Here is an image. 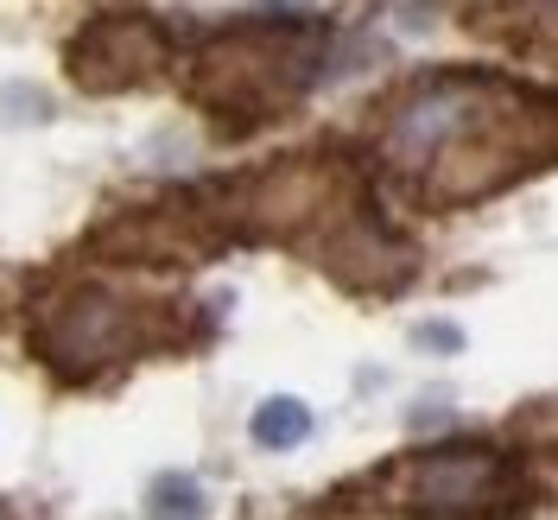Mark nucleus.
I'll return each mask as SVG.
<instances>
[{
    "instance_id": "f257e3e1",
    "label": "nucleus",
    "mask_w": 558,
    "mask_h": 520,
    "mask_svg": "<svg viewBox=\"0 0 558 520\" xmlns=\"http://www.w3.org/2000/svg\"><path fill=\"white\" fill-rule=\"evenodd\" d=\"M483 108H488L483 83H438V89H425V96H413L400 108V121L387 134V159L400 172H432V159L470 134Z\"/></svg>"
},
{
    "instance_id": "f03ea898",
    "label": "nucleus",
    "mask_w": 558,
    "mask_h": 520,
    "mask_svg": "<svg viewBox=\"0 0 558 520\" xmlns=\"http://www.w3.org/2000/svg\"><path fill=\"white\" fill-rule=\"evenodd\" d=\"M495 470L501 463L488 451H425L413 463V501L418 508H476Z\"/></svg>"
},
{
    "instance_id": "7ed1b4c3",
    "label": "nucleus",
    "mask_w": 558,
    "mask_h": 520,
    "mask_svg": "<svg viewBox=\"0 0 558 520\" xmlns=\"http://www.w3.org/2000/svg\"><path fill=\"white\" fill-rule=\"evenodd\" d=\"M254 438L267 445V451H292L299 438H312V407H299V400H260L254 407Z\"/></svg>"
},
{
    "instance_id": "20e7f679",
    "label": "nucleus",
    "mask_w": 558,
    "mask_h": 520,
    "mask_svg": "<svg viewBox=\"0 0 558 520\" xmlns=\"http://www.w3.org/2000/svg\"><path fill=\"white\" fill-rule=\"evenodd\" d=\"M153 508H166V515H197V508H204V495H197L191 476H166V483L153 488Z\"/></svg>"
},
{
    "instance_id": "39448f33",
    "label": "nucleus",
    "mask_w": 558,
    "mask_h": 520,
    "mask_svg": "<svg viewBox=\"0 0 558 520\" xmlns=\"http://www.w3.org/2000/svg\"><path fill=\"white\" fill-rule=\"evenodd\" d=\"M418 343L432 349V355H457V349H463V337H457L451 324H425V330H418Z\"/></svg>"
}]
</instances>
